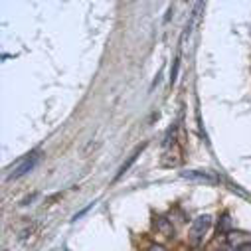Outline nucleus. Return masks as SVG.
Listing matches in <instances>:
<instances>
[{
  "mask_svg": "<svg viewBox=\"0 0 251 251\" xmlns=\"http://www.w3.org/2000/svg\"><path fill=\"white\" fill-rule=\"evenodd\" d=\"M40 158H42V152H40V151H34V152H30L28 156H24L22 160H18L16 166H12V172L8 174V180H16V178H20V176L32 172V170L36 168V164L40 162Z\"/></svg>",
  "mask_w": 251,
  "mask_h": 251,
  "instance_id": "nucleus-1",
  "label": "nucleus"
},
{
  "mask_svg": "<svg viewBox=\"0 0 251 251\" xmlns=\"http://www.w3.org/2000/svg\"><path fill=\"white\" fill-rule=\"evenodd\" d=\"M210 224H212V216H208V214L198 216V218L192 222V226H190V241H192L194 245H200V241H202L204 233L208 231Z\"/></svg>",
  "mask_w": 251,
  "mask_h": 251,
  "instance_id": "nucleus-2",
  "label": "nucleus"
},
{
  "mask_svg": "<svg viewBox=\"0 0 251 251\" xmlns=\"http://www.w3.org/2000/svg\"><path fill=\"white\" fill-rule=\"evenodd\" d=\"M182 178H188V180H196V182H204V184H220V178L208 170H184L182 172Z\"/></svg>",
  "mask_w": 251,
  "mask_h": 251,
  "instance_id": "nucleus-3",
  "label": "nucleus"
},
{
  "mask_svg": "<svg viewBox=\"0 0 251 251\" xmlns=\"http://www.w3.org/2000/svg\"><path fill=\"white\" fill-rule=\"evenodd\" d=\"M226 243H227V247H233V249H237V247H241V245L249 243V233L231 229V231L226 235Z\"/></svg>",
  "mask_w": 251,
  "mask_h": 251,
  "instance_id": "nucleus-4",
  "label": "nucleus"
},
{
  "mask_svg": "<svg viewBox=\"0 0 251 251\" xmlns=\"http://www.w3.org/2000/svg\"><path fill=\"white\" fill-rule=\"evenodd\" d=\"M145 147H147V143H145V145H141V147H137V149L133 151V154H131V156L127 158V162H125V164H123V166L119 168V172H117V176H115V180H119V178H121V176H123L125 172H127V170H129V168L133 166V162H135V160L139 158V154H141V152L145 151Z\"/></svg>",
  "mask_w": 251,
  "mask_h": 251,
  "instance_id": "nucleus-5",
  "label": "nucleus"
},
{
  "mask_svg": "<svg viewBox=\"0 0 251 251\" xmlns=\"http://www.w3.org/2000/svg\"><path fill=\"white\" fill-rule=\"evenodd\" d=\"M182 162V156H180V149L174 147V151H168L164 156H162V166H178Z\"/></svg>",
  "mask_w": 251,
  "mask_h": 251,
  "instance_id": "nucleus-6",
  "label": "nucleus"
},
{
  "mask_svg": "<svg viewBox=\"0 0 251 251\" xmlns=\"http://www.w3.org/2000/svg\"><path fill=\"white\" fill-rule=\"evenodd\" d=\"M229 231H231V218H229V214H224L220 218V222H218V233L227 235Z\"/></svg>",
  "mask_w": 251,
  "mask_h": 251,
  "instance_id": "nucleus-7",
  "label": "nucleus"
},
{
  "mask_svg": "<svg viewBox=\"0 0 251 251\" xmlns=\"http://www.w3.org/2000/svg\"><path fill=\"white\" fill-rule=\"evenodd\" d=\"M156 227H158L160 233H164V235H172V231H174L172 224H170L166 218H156Z\"/></svg>",
  "mask_w": 251,
  "mask_h": 251,
  "instance_id": "nucleus-8",
  "label": "nucleus"
},
{
  "mask_svg": "<svg viewBox=\"0 0 251 251\" xmlns=\"http://www.w3.org/2000/svg\"><path fill=\"white\" fill-rule=\"evenodd\" d=\"M178 68H180V57H176V59H174V66H172V70H170V85H174V83H176Z\"/></svg>",
  "mask_w": 251,
  "mask_h": 251,
  "instance_id": "nucleus-9",
  "label": "nucleus"
},
{
  "mask_svg": "<svg viewBox=\"0 0 251 251\" xmlns=\"http://www.w3.org/2000/svg\"><path fill=\"white\" fill-rule=\"evenodd\" d=\"M93 204H95V202H91V204H89V206H87V208H83V210H81V212H77V214H75V216H74V222H75V220H79V218H81V216H83V214H87V212H89V210H91V208H93Z\"/></svg>",
  "mask_w": 251,
  "mask_h": 251,
  "instance_id": "nucleus-10",
  "label": "nucleus"
},
{
  "mask_svg": "<svg viewBox=\"0 0 251 251\" xmlns=\"http://www.w3.org/2000/svg\"><path fill=\"white\" fill-rule=\"evenodd\" d=\"M149 251H166L162 245H156V243H152L151 247H149Z\"/></svg>",
  "mask_w": 251,
  "mask_h": 251,
  "instance_id": "nucleus-11",
  "label": "nucleus"
},
{
  "mask_svg": "<svg viewBox=\"0 0 251 251\" xmlns=\"http://www.w3.org/2000/svg\"><path fill=\"white\" fill-rule=\"evenodd\" d=\"M233 251H251V243H245V245H241V247H237Z\"/></svg>",
  "mask_w": 251,
  "mask_h": 251,
  "instance_id": "nucleus-12",
  "label": "nucleus"
}]
</instances>
